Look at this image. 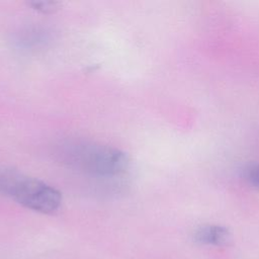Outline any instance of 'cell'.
Returning <instances> with one entry per match:
<instances>
[{
	"mask_svg": "<svg viewBox=\"0 0 259 259\" xmlns=\"http://www.w3.org/2000/svg\"><path fill=\"white\" fill-rule=\"evenodd\" d=\"M54 155L67 167L103 178L118 176L128 167V158L122 151L80 139L59 142L55 146Z\"/></svg>",
	"mask_w": 259,
	"mask_h": 259,
	"instance_id": "1",
	"label": "cell"
},
{
	"mask_svg": "<svg viewBox=\"0 0 259 259\" xmlns=\"http://www.w3.org/2000/svg\"><path fill=\"white\" fill-rule=\"evenodd\" d=\"M0 194L41 213H53L62 203V194L55 187L6 168H0Z\"/></svg>",
	"mask_w": 259,
	"mask_h": 259,
	"instance_id": "2",
	"label": "cell"
},
{
	"mask_svg": "<svg viewBox=\"0 0 259 259\" xmlns=\"http://www.w3.org/2000/svg\"><path fill=\"white\" fill-rule=\"evenodd\" d=\"M194 237L200 244L221 246L227 244L230 239V234L224 227L203 226L195 232Z\"/></svg>",
	"mask_w": 259,
	"mask_h": 259,
	"instance_id": "3",
	"label": "cell"
},
{
	"mask_svg": "<svg viewBox=\"0 0 259 259\" xmlns=\"http://www.w3.org/2000/svg\"><path fill=\"white\" fill-rule=\"evenodd\" d=\"M44 38H45V35L42 34V32L34 30L32 32H30V31L25 32L23 38H21L19 41L26 47L27 46L31 47V46H36L38 42H41L44 40Z\"/></svg>",
	"mask_w": 259,
	"mask_h": 259,
	"instance_id": "4",
	"label": "cell"
},
{
	"mask_svg": "<svg viewBox=\"0 0 259 259\" xmlns=\"http://www.w3.org/2000/svg\"><path fill=\"white\" fill-rule=\"evenodd\" d=\"M245 176L254 186L259 187V164H250L245 169Z\"/></svg>",
	"mask_w": 259,
	"mask_h": 259,
	"instance_id": "5",
	"label": "cell"
}]
</instances>
